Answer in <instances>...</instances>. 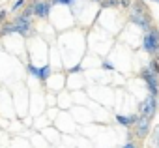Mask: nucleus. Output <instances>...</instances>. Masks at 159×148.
<instances>
[{"label":"nucleus","instance_id":"f8f14e48","mask_svg":"<svg viewBox=\"0 0 159 148\" xmlns=\"http://www.w3.org/2000/svg\"><path fill=\"white\" fill-rule=\"evenodd\" d=\"M153 146H159V126L153 129Z\"/></svg>","mask_w":159,"mask_h":148},{"label":"nucleus","instance_id":"39448f33","mask_svg":"<svg viewBox=\"0 0 159 148\" xmlns=\"http://www.w3.org/2000/svg\"><path fill=\"white\" fill-rule=\"evenodd\" d=\"M135 127H137V135H139L140 139H144V137L148 135V131H150V118L144 116V114H140V116L137 118V122H135Z\"/></svg>","mask_w":159,"mask_h":148},{"label":"nucleus","instance_id":"9b49d317","mask_svg":"<svg viewBox=\"0 0 159 148\" xmlns=\"http://www.w3.org/2000/svg\"><path fill=\"white\" fill-rule=\"evenodd\" d=\"M116 122H118L120 126H129V124H127V116H122V114L116 116Z\"/></svg>","mask_w":159,"mask_h":148},{"label":"nucleus","instance_id":"7ed1b4c3","mask_svg":"<svg viewBox=\"0 0 159 148\" xmlns=\"http://www.w3.org/2000/svg\"><path fill=\"white\" fill-rule=\"evenodd\" d=\"M140 77H142V81L146 83L150 96L157 98V94H159V75H155L153 71H150L148 67H144V69L140 71Z\"/></svg>","mask_w":159,"mask_h":148},{"label":"nucleus","instance_id":"ddd939ff","mask_svg":"<svg viewBox=\"0 0 159 148\" xmlns=\"http://www.w3.org/2000/svg\"><path fill=\"white\" fill-rule=\"evenodd\" d=\"M51 4H64V6H71L73 0H51Z\"/></svg>","mask_w":159,"mask_h":148},{"label":"nucleus","instance_id":"423d86ee","mask_svg":"<svg viewBox=\"0 0 159 148\" xmlns=\"http://www.w3.org/2000/svg\"><path fill=\"white\" fill-rule=\"evenodd\" d=\"M51 2H43V0H38V2H34V6H32V10H34V15L36 17H39V19H45L47 15H49V12H51Z\"/></svg>","mask_w":159,"mask_h":148},{"label":"nucleus","instance_id":"9d476101","mask_svg":"<svg viewBox=\"0 0 159 148\" xmlns=\"http://www.w3.org/2000/svg\"><path fill=\"white\" fill-rule=\"evenodd\" d=\"M120 0H103V6L105 8H111V6H118Z\"/></svg>","mask_w":159,"mask_h":148},{"label":"nucleus","instance_id":"0eeeda50","mask_svg":"<svg viewBox=\"0 0 159 148\" xmlns=\"http://www.w3.org/2000/svg\"><path fill=\"white\" fill-rule=\"evenodd\" d=\"M36 77H38L39 81H47V79L51 77V66L47 64V66H43V67H38V73H36Z\"/></svg>","mask_w":159,"mask_h":148},{"label":"nucleus","instance_id":"f03ea898","mask_svg":"<svg viewBox=\"0 0 159 148\" xmlns=\"http://www.w3.org/2000/svg\"><path fill=\"white\" fill-rule=\"evenodd\" d=\"M142 49L148 53V54H159V30L155 26H152L148 32H144V38H142Z\"/></svg>","mask_w":159,"mask_h":148},{"label":"nucleus","instance_id":"6e6552de","mask_svg":"<svg viewBox=\"0 0 159 148\" xmlns=\"http://www.w3.org/2000/svg\"><path fill=\"white\" fill-rule=\"evenodd\" d=\"M13 32H17V26H15V23H11V25H6V26H2V30H0V34H2V36L13 34Z\"/></svg>","mask_w":159,"mask_h":148},{"label":"nucleus","instance_id":"1a4fd4ad","mask_svg":"<svg viewBox=\"0 0 159 148\" xmlns=\"http://www.w3.org/2000/svg\"><path fill=\"white\" fill-rule=\"evenodd\" d=\"M148 69H150V71H153L155 75H159V62H157V60H150Z\"/></svg>","mask_w":159,"mask_h":148},{"label":"nucleus","instance_id":"4468645a","mask_svg":"<svg viewBox=\"0 0 159 148\" xmlns=\"http://www.w3.org/2000/svg\"><path fill=\"white\" fill-rule=\"evenodd\" d=\"M23 6H25V0H17V2H13V6H11V12H17Z\"/></svg>","mask_w":159,"mask_h":148},{"label":"nucleus","instance_id":"aec40b11","mask_svg":"<svg viewBox=\"0 0 159 148\" xmlns=\"http://www.w3.org/2000/svg\"><path fill=\"white\" fill-rule=\"evenodd\" d=\"M153 2H157V4H159V0H153Z\"/></svg>","mask_w":159,"mask_h":148},{"label":"nucleus","instance_id":"dca6fc26","mask_svg":"<svg viewBox=\"0 0 159 148\" xmlns=\"http://www.w3.org/2000/svg\"><path fill=\"white\" fill-rule=\"evenodd\" d=\"M122 148H139V146H137L135 142H131V141H129V142H125V144H124Z\"/></svg>","mask_w":159,"mask_h":148},{"label":"nucleus","instance_id":"2eb2a0df","mask_svg":"<svg viewBox=\"0 0 159 148\" xmlns=\"http://www.w3.org/2000/svg\"><path fill=\"white\" fill-rule=\"evenodd\" d=\"M137 118H139L137 114H131V116H127V124H129V126H135V122H137Z\"/></svg>","mask_w":159,"mask_h":148},{"label":"nucleus","instance_id":"a211bd4d","mask_svg":"<svg viewBox=\"0 0 159 148\" xmlns=\"http://www.w3.org/2000/svg\"><path fill=\"white\" fill-rule=\"evenodd\" d=\"M103 67H105V69H114V67H112V64H111V62H103Z\"/></svg>","mask_w":159,"mask_h":148},{"label":"nucleus","instance_id":"f257e3e1","mask_svg":"<svg viewBox=\"0 0 159 148\" xmlns=\"http://www.w3.org/2000/svg\"><path fill=\"white\" fill-rule=\"evenodd\" d=\"M131 23H135L144 32H148L152 28V19H150L148 8H146V4L142 0H135L133 6H131Z\"/></svg>","mask_w":159,"mask_h":148},{"label":"nucleus","instance_id":"f3484780","mask_svg":"<svg viewBox=\"0 0 159 148\" xmlns=\"http://www.w3.org/2000/svg\"><path fill=\"white\" fill-rule=\"evenodd\" d=\"M6 15H8V13H6V12H4V10H2V12H0V25H2V21H4V19H6Z\"/></svg>","mask_w":159,"mask_h":148},{"label":"nucleus","instance_id":"6ab92c4d","mask_svg":"<svg viewBox=\"0 0 159 148\" xmlns=\"http://www.w3.org/2000/svg\"><path fill=\"white\" fill-rule=\"evenodd\" d=\"M75 71H81V66H79V64H77L75 67H71V73H75Z\"/></svg>","mask_w":159,"mask_h":148},{"label":"nucleus","instance_id":"412c9836","mask_svg":"<svg viewBox=\"0 0 159 148\" xmlns=\"http://www.w3.org/2000/svg\"><path fill=\"white\" fill-rule=\"evenodd\" d=\"M96 2H101V0H96Z\"/></svg>","mask_w":159,"mask_h":148},{"label":"nucleus","instance_id":"20e7f679","mask_svg":"<svg viewBox=\"0 0 159 148\" xmlns=\"http://www.w3.org/2000/svg\"><path fill=\"white\" fill-rule=\"evenodd\" d=\"M155 111H157V101H155L153 96H148V98L140 103V113H142L144 116L152 118V116L155 114Z\"/></svg>","mask_w":159,"mask_h":148}]
</instances>
